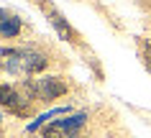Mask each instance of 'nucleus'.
Here are the masks:
<instances>
[{
  "label": "nucleus",
  "instance_id": "nucleus-1",
  "mask_svg": "<svg viewBox=\"0 0 151 138\" xmlns=\"http://www.w3.org/2000/svg\"><path fill=\"white\" fill-rule=\"evenodd\" d=\"M49 59L36 49H3L0 51V66L18 77H31L44 72Z\"/></svg>",
  "mask_w": 151,
  "mask_h": 138
},
{
  "label": "nucleus",
  "instance_id": "nucleus-2",
  "mask_svg": "<svg viewBox=\"0 0 151 138\" xmlns=\"http://www.w3.org/2000/svg\"><path fill=\"white\" fill-rule=\"evenodd\" d=\"M26 95H31L36 100H56L67 95V84L59 77H41V79H26L23 82Z\"/></svg>",
  "mask_w": 151,
  "mask_h": 138
},
{
  "label": "nucleus",
  "instance_id": "nucleus-3",
  "mask_svg": "<svg viewBox=\"0 0 151 138\" xmlns=\"http://www.w3.org/2000/svg\"><path fill=\"white\" fill-rule=\"evenodd\" d=\"M85 120H87V113H77L64 120H56L44 130V138H80V128L85 125Z\"/></svg>",
  "mask_w": 151,
  "mask_h": 138
},
{
  "label": "nucleus",
  "instance_id": "nucleus-4",
  "mask_svg": "<svg viewBox=\"0 0 151 138\" xmlns=\"http://www.w3.org/2000/svg\"><path fill=\"white\" fill-rule=\"evenodd\" d=\"M0 105L5 110H10L13 115H31V105L23 100V95L16 87H8V84H0Z\"/></svg>",
  "mask_w": 151,
  "mask_h": 138
},
{
  "label": "nucleus",
  "instance_id": "nucleus-5",
  "mask_svg": "<svg viewBox=\"0 0 151 138\" xmlns=\"http://www.w3.org/2000/svg\"><path fill=\"white\" fill-rule=\"evenodd\" d=\"M41 8H44V10L49 13V21H51V26H54L56 31H59V36H62L64 41H74V39H77V33L72 31V26L67 23V21H64V18L59 16V13H56V10L51 8V5H46V3H44Z\"/></svg>",
  "mask_w": 151,
  "mask_h": 138
},
{
  "label": "nucleus",
  "instance_id": "nucleus-6",
  "mask_svg": "<svg viewBox=\"0 0 151 138\" xmlns=\"http://www.w3.org/2000/svg\"><path fill=\"white\" fill-rule=\"evenodd\" d=\"M18 33H21V18L10 16L0 8V36L10 39V36H18Z\"/></svg>",
  "mask_w": 151,
  "mask_h": 138
},
{
  "label": "nucleus",
  "instance_id": "nucleus-7",
  "mask_svg": "<svg viewBox=\"0 0 151 138\" xmlns=\"http://www.w3.org/2000/svg\"><path fill=\"white\" fill-rule=\"evenodd\" d=\"M69 113V107H54V110H49V113H44V115H39V120H33L31 125H28V130H36V128H41L46 120H51V118H56V115H67Z\"/></svg>",
  "mask_w": 151,
  "mask_h": 138
},
{
  "label": "nucleus",
  "instance_id": "nucleus-8",
  "mask_svg": "<svg viewBox=\"0 0 151 138\" xmlns=\"http://www.w3.org/2000/svg\"><path fill=\"white\" fill-rule=\"evenodd\" d=\"M143 61H146V66H149V72H151V46L143 49Z\"/></svg>",
  "mask_w": 151,
  "mask_h": 138
}]
</instances>
